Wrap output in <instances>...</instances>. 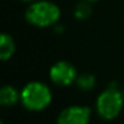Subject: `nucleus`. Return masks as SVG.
Instances as JSON below:
<instances>
[{
    "label": "nucleus",
    "mask_w": 124,
    "mask_h": 124,
    "mask_svg": "<svg viewBox=\"0 0 124 124\" xmlns=\"http://www.w3.org/2000/svg\"><path fill=\"white\" fill-rule=\"evenodd\" d=\"M60 8L49 0H36L30 3L25 9V20L28 24L38 28L54 27L60 19Z\"/></svg>",
    "instance_id": "obj_1"
},
{
    "label": "nucleus",
    "mask_w": 124,
    "mask_h": 124,
    "mask_svg": "<svg viewBox=\"0 0 124 124\" xmlns=\"http://www.w3.org/2000/svg\"><path fill=\"white\" fill-rule=\"evenodd\" d=\"M20 101L25 109L40 112L52 101L51 88L43 81H30L20 91Z\"/></svg>",
    "instance_id": "obj_2"
},
{
    "label": "nucleus",
    "mask_w": 124,
    "mask_h": 124,
    "mask_svg": "<svg viewBox=\"0 0 124 124\" xmlns=\"http://www.w3.org/2000/svg\"><path fill=\"white\" fill-rule=\"evenodd\" d=\"M96 112L103 120L111 121L120 115L124 107L123 91H120L117 83H111L104 91L99 93L96 99Z\"/></svg>",
    "instance_id": "obj_3"
},
{
    "label": "nucleus",
    "mask_w": 124,
    "mask_h": 124,
    "mask_svg": "<svg viewBox=\"0 0 124 124\" xmlns=\"http://www.w3.org/2000/svg\"><path fill=\"white\" fill-rule=\"evenodd\" d=\"M78 78V71L75 65L65 60H59L49 68V79L59 87H68L73 84Z\"/></svg>",
    "instance_id": "obj_4"
},
{
    "label": "nucleus",
    "mask_w": 124,
    "mask_h": 124,
    "mask_svg": "<svg viewBox=\"0 0 124 124\" xmlns=\"http://www.w3.org/2000/svg\"><path fill=\"white\" fill-rule=\"evenodd\" d=\"M91 108L85 105H70L60 111L56 124H89Z\"/></svg>",
    "instance_id": "obj_5"
},
{
    "label": "nucleus",
    "mask_w": 124,
    "mask_h": 124,
    "mask_svg": "<svg viewBox=\"0 0 124 124\" xmlns=\"http://www.w3.org/2000/svg\"><path fill=\"white\" fill-rule=\"evenodd\" d=\"M15 51H16V44L14 38L9 33H1L0 35V59L3 62H7L14 56Z\"/></svg>",
    "instance_id": "obj_6"
},
{
    "label": "nucleus",
    "mask_w": 124,
    "mask_h": 124,
    "mask_svg": "<svg viewBox=\"0 0 124 124\" xmlns=\"http://www.w3.org/2000/svg\"><path fill=\"white\" fill-rule=\"evenodd\" d=\"M20 101V92L14 85H3L0 89V104L3 107H14Z\"/></svg>",
    "instance_id": "obj_7"
},
{
    "label": "nucleus",
    "mask_w": 124,
    "mask_h": 124,
    "mask_svg": "<svg viewBox=\"0 0 124 124\" xmlns=\"http://www.w3.org/2000/svg\"><path fill=\"white\" fill-rule=\"evenodd\" d=\"M75 84L81 91H91L96 85V78H95V75H92L89 72H83L80 75H78Z\"/></svg>",
    "instance_id": "obj_8"
},
{
    "label": "nucleus",
    "mask_w": 124,
    "mask_h": 124,
    "mask_svg": "<svg viewBox=\"0 0 124 124\" xmlns=\"http://www.w3.org/2000/svg\"><path fill=\"white\" fill-rule=\"evenodd\" d=\"M92 15V3L87 0H81L73 8V17L78 20H85Z\"/></svg>",
    "instance_id": "obj_9"
},
{
    "label": "nucleus",
    "mask_w": 124,
    "mask_h": 124,
    "mask_svg": "<svg viewBox=\"0 0 124 124\" xmlns=\"http://www.w3.org/2000/svg\"><path fill=\"white\" fill-rule=\"evenodd\" d=\"M22 1H25V3H32V1H36V0H22Z\"/></svg>",
    "instance_id": "obj_10"
},
{
    "label": "nucleus",
    "mask_w": 124,
    "mask_h": 124,
    "mask_svg": "<svg viewBox=\"0 0 124 124\" xmlns=\"http://www.w3.org/2000/svg\"><path fill=\"white\" fill-rule=\"evenodd\" d=\"M87 1H89V3H96V1H99V0H87Z\"/></svg>",
    "instance_id": "obj_11"
},
{
    "label": "nucleus",
    "mask_w": 124,
    "mask_h": 124,
    "mask_svg": "<svg viewBox=\"0 0 124 124\" xmlns=\"http://www.w3.org/2000/svg\"><path fill=\"white\" fill-rule=\"evenodd\" d=\"M123 99H124V89H123Z\"/></svg>",
    "instance_id": "obj_12"
}]
</instances>
